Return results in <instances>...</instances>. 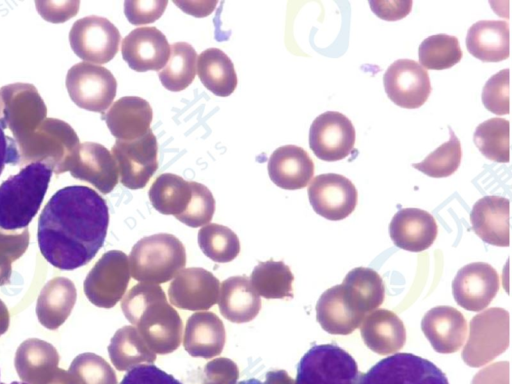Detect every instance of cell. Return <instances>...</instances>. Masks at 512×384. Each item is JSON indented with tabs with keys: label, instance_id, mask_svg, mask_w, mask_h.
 Listing matches in <instances>:
<instances>
[{
	"label": "cell",
	"instance_id": "50",
	"mask_svg": "<svg viewBox=\"0 0 512 384\" xmlns=\"http://www.w3.org/2000/svg\"><path fill=\"white\" fill-rule=\"evenodd\" d=\"M17 150L13 140L6 136L0 125V174L6 163L17 160Z\"/></svg>",
	"mask_w": 512,
	"mask_h": 384
},
{
	"label": "cell",
	"instance_id": "2",
	"mask_svg": "<svg viewBox=\"0 0 512 384\" xmlns=\"http://www.w3.org/2000/svg\"><path fill=\"white\" fill-rule=\"evenodd\" d=\"M121 309L155 354H169L180 346L182 319L159 285H134L124 296Z\"/></svg>",
	"mask_w": 512,
	"mask_h": 384
},
{
	"label": "cell",
	"instance_id": "32",
	"mask_svg": "<svg viewBox=\"0 0 512 384\" xmlns=\"http://www.w3.org/2000/svg\"><path fill=\"white\" fill-rule=\"evenodd\" d=\"M197 74L202 84L217 96H229L236 89L234 65L218 48H208L201 52L197 61Z\"/></svg>",
	"mask_w": 512,
	"mask_h": 384
},
{
	"label": "cell",
	"instance_id": "3",
	"mask_svg": "<svg viewBox=\"0 0 512 384\" xmlns=\"http://www.w3.org/2000/svg\"><path fill=\"white\" fill-rule=\"evenodd\" d=\"M51 175V166L36 161L0 185V228L18 230L28 226L42 204Z\"/></svg>",
	"mask_w": 512,
	"mask_h": 384
},
{
	"label": "cell",
	"instance_id": "54",
	"mask_svg": "<svg viewBox=\"0 0 512 384\" xmlns=\"http://www.w3.org/2000/svg\"><path fill=\"white\" fill-rule=\"evenodd\" d=\"M237 384H270V383H264L258 379H255V378H251V379H247V380H243V381H240L239 383Z\"/></svg>",
	"mask_w": 512,
	"mask_h": 384
},
{
	"label": "cell",
	"instance_id": "30",
	"mask_svg": "<svg viewBox=\"0 0 512 384\" xmlns=\"http://www.w3.org/2000/svg\"><path fill=\"white\" fill-rule=\"evenodd\" d=\"M76 298V288L70 279L53 278L43 287L37 299L39 322L49 330L59 328L69 317Z\"/></svg>",
	"mask_w": 512,
	"mask_h": 384
},
{
	"label": "cell",
	"instance_id": "47",
	"mask_svg": "<svg viewBox=\"0 0 512 384\" xmlns=\"http://www.w3.org/2000/svg\"><path fill=\"white\" fill-rule=\"evenodd\" d=\"M238 377L237 365L231 359L220 357L206 364L202 384H236Z\"/></svg>",
	"mask_w": 512,
	"mask_h": 384
},
{
	"label": "cell",
	"instance_id": "43",
	"mask_svg": "<svg viewBox=\"0 0 512 384\" xmlns=\"http://www.w3.org/2000/svg\"><path fill=\"white\" fill-rule=\"evenodd\" d=\"M29 233H6L0 230V286L10 283L12 263L27 250Z\"/></svg>",
	"mask_w": 512,
	"mask_h": 384
},
{
	"label": "cell",
	"instance_id": "24",
	"mask_svg": "<svg viewBox=\"0 0 512 384\" xmlns=\"http://www.w3.org/2000/svg\"><path fill=\"white\" fill-rule=\"evenodd\" d=\"M226 340L225 327L213 312H195L186 322L183 345L192 357L211 359L219 355Z\"/></svg>",
	"mask_w": 512,
	"mask_h": 384
},
{
	"label": "cell",
	"instance_id": "36",
	"mask_svg": "<svg viewBox=\"0 0 512 384\" xmlns=\"http://www.w3.org/2000/svg\"><path fill=\"white\" fill-rule=\"evenodd\" d=\"M197 56L195 49L186 42L172 44L167 64L159 72L164 88L173 92L187 88L196 75Z\"/></svg>",
	"mask_w": 512,
	"mask_h": 384
},
{
	"label": "cell",
	"instance_id": "27",
	"mask_svg": "<svg viewBox=\"0 0 512 384\" xmlns=\"http://www.w3.org/2000/svg\"><path fill=\"white\" fill-rule=\"evenodd\" d=\"M468 52L483 62H499L510 54L509 24L502 20H480L466 36Z\"/></svg>",
	"mask_w": 512,
	"mask_h": 384
},
{
	"label": "cell",
	"instance_id": "41",
	"mask_svg": "<svg viewBox=\"0 0 512 384\" xmlns=\"http://www.w3.org/2000/svg\"><path fill=\"white\" fill-rule=\"evenodd\" d=\"M68 372L77 384H117V377L108 362L94 353H82L74 358Z\"/></svg>",
	"mask_w": 512,
	"mask_h": 384
},
{
	"label": "cell",
	"instance_id": "52",
	"mask_svg": "<svg viewBox=\"0 0 512 384\" xmlns=\"http://www.w3.org/2000/svg\"><path fill=\"white\" fill-rule=\"evenodd\" d=\"M47 384H77V382L69 372L58 368L54 377Z\"/></svg>",
	"mask_w": 512,
	"mask_h": 384
},
{
	"label": "cell",
	"instance_id": "44",
	"mask_svg": "<svg viewBox=\"0 0 512 384\" xmlns=\"http://www.w3.org/2000/svg\"><path fill=\"white\" fill-rule=\"evenodd\" d=\"M482 102L487 110L496 115L509 114V69H503L489 78L482 90Z\"/></svg>",
	"mask_w": 512,
	"mask_h": 384
},
{
	"label": "cell",
	"instance_id": "38",
	"mask_svg": "<svg viewBox=\"0 0 512 384\" xmlns=\"http://www.w3.org/2000/svg\"><path fill=\"white\" fill-rule=\"evenodd\" d=\"M418 57L422 67L430 70H444L459 63L463 52L456 36L436 34L421 42Z\"/></svg>",
	"mask_w": 512,
	"mask_h": 384
},
{
	"label": "cell",
	"instance_id": "18",
	"mask_svg": "<svg viewBox=\"0 0 512 384\" xmlns=\"http://www.w3.org/2000/svg\"><path fill=\"white\" fill-rule=\"evenodd\" d=\"M121 52L132 70L160 71L169 59L170 45L165 35L156 27H139L122 40Z\"/></svg>",
	"mask_w": 512,
	"mask_h": 384
},
{
	"label": "cell",
	"instance_id": "39",
	"mask_svg": "<svg viewBox=\"0 0 512 384\" xmlns=\"http://www.w3.org/2000/svg\"><path fill=\"white\" fill-rule=\"evenodd\" d=\"M198 245L201 251L217 263L234 260L240 252L238 236L228 227L211 223L198 232Z\"/></svg>",
	"mask_w": 512,
	"mask_h": 384
},
{
	"label": "cell",
	"instance_id": "45",
	"mask_svg": "<svg viewBox=\"0 0 512 384\" xmlns=\"http://www.w3.org/2000/svg\"><path fill=\"white\" fill-rule=\"evenodd\" d=\"M167 0H128L124 2V13L133 25L149 24L161 17Z\"/></svg>",
	"mask_w": 512,
	"mask_h": 384
},
{
	"label": "cell",
	"instance_id": "10",
	"mask_svg": "<svg viewBox=\"0 0 512 384\" xmlns=\"http://www.w3.org/2000/svg\"><path fill=\"white\" fill-rule=\"evenodd\" d=\"M111 152L120 182L128 189L144 188L158 168V145L151 129L135 140H116Z\"/></svg>",
	"mask_w": 512,
	"mask_h": 384
},
{
	"label": "cell",
	"instance_id": "33",
	"mask_svg": "<svg viewBox=\"0 0 512 384\" xmlns=\"http://www.w3.org/2000/svg\"><path fill=\"white\" fill-rule=\"evenodd\" d=\"M148 196L155 210L178 218L191 202V181L172 173L161 174L153 181Z\"/></svg>",
	"mask_w": 512,
	"mask_h": 384
},
{
	"label": "cell",
	"instance_id": "35",
	"mask_svg": "<svg viewBox=\"0 0 512 384\" xmlns=\"http://www.w3.org/2000/svg\"><path fill=\"white\" fill-rule=\"evenodd\" d=\"M294 276L283 261L272 259L260 262L250 275V284L254 291L266 299L293 297Z\"/></svg>",
	"mask_w": 512,
	"mask_h": 384
},
{
	"label": "cell",
	"instance_id": "13",
	"mask_svg": "<svg viewBox=\"0 0 512 384\" xmlns=\"http://www.w3.org/2000/svg\"><path fill=\"white\" fill-rule=\"evenodd\" d=\"M383 84L388 98L406 109L421 107L432 91L426 69L411 59H398L386 70Z\"/></svg>",
	"mask_w": 512,
	"mask_h": 384
},
{
	"label": "cell",
	"instance_id": "1",
	"mask_svg": "<svg viewBox=\"0 0 512 384\" xmlns=\"http://www.w3.org/2000/svg\"><path fill=\"white\" fill-rule=\"evenodd\" d=\"M108 224V206L95 190L87 186L64 187L50 198L40 214V252L61 270L84 266L103 246Z\"/></svg>",
	"mask_w": 512,
	"mask_h": 384
},
{
	"label": "cell",
	"instance_id": "15",
	"mask_svg": "<svg viewBox=\"0 0 512 384\" xmlns=\"http://www.w3.org/2000/svg\"><path fill=\"white\" fill-rule=\"evenodd\" d=\"M220 283L208 270L200 267L183 269L170 283V303L180 309L205 311L218 301Z\"/></svg>",
	"mask_w": 512,
	"mask_h": 384
},
{
	"label": "cell",
	"instance_id": "9",
	"mask_svg": "<svg viewBox=\"0 0 512 384\" xmlns=\"http://www.w3.org/2000/svg\"><path fill=\"white\" fill-rule=\"evenodd\" d=\"M66 88L77 106L102 113L112 104L116 96L117 81L107 68L81 62L69 69Z\"/></svg>",
	"mask_w": 512,
	"mask_h": 384
},
{
	"label": "cell",
	"instance_id": "23",
	"mask_svg": "<svg viewBox=\"0 0 512 384\" xmlns=\"http://www.w3.org/2000/svg\"><path fill=\"white\" fill-rule=\"evenodd\" d=\"M152 118L148 101L137 96H124L112 104L105 120L117 140L131 141L150 130Z\"/></svg>",
	"mask_w": 512,
	"mask_h": 384
},
{
	"label": "cell",
	"instance_id": "53",
	"mask_svg": "<svg viewBox=\"0 0 512 384\" xmlns=\"http://www.w3.org/2000/svg\"><path fill=\"white\" fill-rule=\"evenodd\" d=\"M9 311L5 304L0 300V336L9 328Z\"/></svg>",
	"mask_w": 512,
	"mask_h": 384
},
{
	"label": "cell",
	"instance_id": "8",
	"mask_svg": "<svg viewBox=\"0 0 512 384\" xmlns=\"http://www.w3.org/2000/svg\"><path fill=\"white\" fill-rule=\"evenodd\" d=\"M130 280L127 255L120 250L104 253L84 281V293L97 307L112 308L124 296Z\"/></svg>",
	"mask_w": 512,
	"mask_h": 384
},
{
	"label": "cell",
	"instance_id": "22",
	"mask_svg": "<svg viewBox=\"0 0 512 384\" xmlns=\"http://www.w3.org/2000/svg\"><path fill=\"white\" fill-rule=\"evenodd\" d=\"M267 169L276 186L297 190L309 184L314 175V162L302 147L285 145L271 154Z\"/></svg>",
	"mask_w": 512,
	"mask_h": 384
},
{
	"label": "cell",
	"instance_id": "11",
	"mask_svg": "<svg viewBox=\"0 0 512 384\" xmlns=\"http://www.w3.org/2000/svg\"><path fill=\"white\" fill-rule=\"evenodd\" d=\"M121 40L119 30L108 19L87 16L77 20L69 33L73 52L88 63L104 64L114 58Z\"/></svg>",
	"mask_w": 512,
	"mask_h": 384
},
{
	"label": "cell",
	"instance_id": "4",
	"mask_svg": "<svg viewBox=\"0 0 512 384\" xmlns=\"http://www.w3.org/2000/svg\"><path fill=\"white\" fill-rule=\"evenodd\" d=\"M186 265L183 243L174 235L159 233L143 237L129 255L132 277L142 283H166Z\"/></svg>",
	"mask_w": 512,
	"mask_h": 384
},
{
	"label": "cell",
	"instance_id": "48",
	"mask_svg": "<svg viewBox=\"0 0 512 384\" xmlns=\"http://www.w3.org/2000/svg\"><path fill=\"white\" fill-rule=\"evenodd\" d=\"M412 3L411 0L369 1L372 12L386 21H397L406 17L411 12Z\"/></svg>",
	"mask_w": 512,
	"mask_h": 384
},
{
	"label": "cell",
	"instance_id": "40",
	"mask_svg": "<svg viewBox=\"0 0 512 384\" xmlns=\"http://www.w3.org/2000/svg\"><path fill=\"white\" fill-rule=\"evenodd\" d=\"M450 139L431 152L420 163L412 167L433 178L448 177L455 173L461 163V144L455 133L449 127Z\"/></svg>",
	"mask_w": 512,
	"mask_h": 384
},
{
	"label": "cell",
	"instance_id": "12",
	"mask_svg": "<svg viewBox=\"0 0 512 384\" xmlns=\"http://www.w3.org/2000/svg\"><path fill=\"white\" fill-rule=\"evenodd\" d=\"M356 140L352 122L342 113L327 111L315 118L309 131V147L323 161H339L349 156Z\"/></svg>",
	"mask_w": 512,
	"mask_h": 384
},
{
	"label": "cell",
	"instance_id": "7",
	"mask_svg": "<svg viewBox=\"0 0 512 384\" xmlns=\"http://www.w3.org/2000/svg\"><path fill=\"white\" fill-rule=\"evenodd\" d=\"M357 384L449 383L445 374L429 360L411 353H396L359 374Z\"/></svg>",
	"mask_w": 512,
	"mask_h": 384
},
{
	"label": "cell",
	"instance_id": "42",
	"mask_svg": "<svg viewBox=\"0 0 512 384\" xmlns=\"http://www.w3.org/2000/svg\"><path fill=\"white\" fill-rule=\"evenodd\" d=\"M191 186V202L186 211L176 219L189 227L197 228L212 220L215 212V200L205 185L191 181Z\"/></svg>",
	"mask_w": 512,
	"mask_h": 384
},
{
	"label": "cell",
	"instance_id": "19",
	"mask_svg": "<svg viewBox=\"0 0 512 384\" xmlns=\"http://www.w3.org/2000/svg\"><path fill=\"white\" fill-rule=\"evenodd\" d=\"M437 232L434 217L418 208L400 209L389 225L390 237L395 246L411 252L428 249L435 241Z\"/></svg>",
	"mask_w": 512,
	"mask_h": 384
},
{
	"label": "cell",
	"instance_id": "55",
	"mask_svg": "<svg viewBox=\"0 0 512 384\" xmlns=\"http://www.w3.org/2000/svg\"><path fill=\"white\" fill-rule=\"evenodd\" d=\"M0 384H5V383H0ZM10 384H26V383H24V382H22V383H21V382H16V381H14V382H12V383H10Z\"/></svg>",
	"mask_w": 512,
	"mask_h": 384
},
{
	"label": "cell",
	"instance_id": "6",
	"mask_svg": "<svg viewBox=\"0 0 512 384\" xmlns=\"http://www.w3.org/2000/svg\"><path fill=\"white\" fill-rule=\"evenodd\" d=\"M354 358L335 344L312 346L297 366L295 384H357Z\"/></svg>",
	"mask_w": 512,
	"mask_h": 384
},
{
	"label": "cell",
	"instance_id": "49",
	"mask_svg": "<svg viewBox=\"0 0 512 384\" xmlns=\"http://www.w3.org/2000/svg\"><path fill=\"white\" fill-rule=\"evenodd\" d=\"M509 362H497L477 373L472 384H508Z\"/></svg>",
	"mask_w": 512,
	"mask_h": 384
},
{
	"label": "cell",
	"instance_id": "51",
	"mask_svg": "<svg viewBox=\"0 0 512 384\" xmlns=\"http://www.w3.org/2000/svg\"><path fill=\"white\" fill-rule=\"evenodd\" d=\"M176 5H178L184 12L194 15L195 17H205L208 15L217 4V1H206V3L199 7V2L194 1H181V2H174Z\"/></svg>",
	"mask_w": 512,
	"mask_h": 384
},
{
	"label": "cell",
	"instance_id": "16",
	"mask_svg": "<svg viewBox=\"0 0 512 384\" xmlns=\"http://www.w3.org/2000/svg\"><path fill=\"white\" fill-rule=\"evenodd\" d=\"M499 285V276L491 265L475 262L459 269L452 282V293L459 306L479 312L494 299Z\"/></svg>",
	"mask_w": 512,
	"mask_h": 384
},
{
	"label": "cell",
	"instance_id": "34",
	"mask_svg": "<svg viewBox=\"0 0 512 384\" xmlns=\"http://www.w3.org/2000/svg\"><path fill=\"white\" fill-rule=\"evenodd\" d=\"M108 352L112 364L119 371L131 370L143 362L153 363L156 359V354L133 326H124L116 331Z\"/></svg>",
	"mask_w": 512,
	"mask_h": 384
},
{
	"label": "cell",
	"instance_id": "25",
	"mask_svg": "<svg viewBox=\"0 0 512 384\" xmlns=\"http://www.w3.org/2000/svg\"><path fill=\"white\" fill-rule=\"evenodd\" d=\"M14 364L22 382L47 384L58 370L59 355L50 343L32 338L20 344Z\"/></svg>",
	"mask_w": 512,
	"mask_h": 384
},
{
	"label": "cell",
	"instance_id": "28",
	"mask_svg": "<svg viewBox=\"0 0 512 384\" xmlns=\"http://www.w3.org/2000/svg\"><path fill=\"white\" fill-rule=\"evenodd\" d=\"M316 319L323 330L334 335H348L362 323L366 314L347 302L341 284L324 291L316 304Z\"/></svg>",
	"mask_w": 512,
	"mask_h": 384
},
{
	"label": "cell",
	"instance_id": "5",
	"mask_svg": "<svg viewBox=\"0 0 512 384\" xmlns=\"http://www.w3.org/2000/svg\"><path fill=\"white\" fill-rule=\"evenodd\" d=\"M468 340L462 352L464 362L482 366L502 354L510 342V316L499 307L488 308L470 321Z\"/></svg>",
	"mask_w": 512,
	"mask_h": 384
},
{
	"label": "cell",
	"instance_id": "14",
	"mask_svg": "<svg viewBox=\"0 0 512 384\" xmlns=\"http://www.w3.org/2000/svg\"><path fill=\"white\" fill-rule=\"evenodd\" d=\"M307 192L313 210L332 221L348 217L358 201L355 185L345 176L335 173L316 176Z\"/></svg>",
	"mask_w": 512,
	"mask_h": 384
},
{
	"label": "cell",
	"instance_id": "31",
	"mask_svg": "<svg viewBox=\"0 0 512 384\" xmlns=\"http://www.w3.org/2000/svg\"><path fill=\"white\" fill-rule=\"evenodd\" d=\"M341 285L347 302L360 313L371 312L384 301L383 280L371 268L356 267L352 269L345 276Z\"/></svg>",
	"mask_w": 512,
	"mask_h": 384
},
{
	"label": "cell",
	"instance_id": "20",
	"mask_svg": "<svg viewBox=\"0 0 512 384\" xmlns=\"http://www.w3.org/2000/svg\"><path fill=\"white\" fill-rule=\"evenodd\" d=\"M421 329L438 353L458 351L467 336V322L460 311L451 306H436L422 318Z\"/></svg>",
	"mask_w": 512,
	"mask_h": 384
},
{
	"label": "cell",
	"instance_id": "26",
	"mask_svg": "<svg viewBox=\"0 0 512 384\" xmlns=\"http://www.w3.org/2000/svg\"><path fill=\"white\" fill-rule=\"evenodd\" d=\"M361 336L365 345L380 355L397 352L406 341L402 320L392 311L377 309L362 321Z\"/></svg>",
	"mask_w": 512,
	"mask_h": 384
},
{
	"label": "cell",
	"instance_id": "21",
	"mask_svg": "<svg viewBox=\"0 0 512 384\" xmlns=\"http://www.w3.org/2000/svg\"><path fill=\"white\" fill-rule=\"evenodd\" d=\"M510 202L501 196H484L472 208L470 221L477 236L491 245L510 244Z\"/></svg>",
	"mask_w": 512,
	"mask_h": 384
},
{
	"label": "cell",
	"instance_id": "29",
	"mask_svg": "<svg viewBox=\"0 0 512 384\" xmlns=\"http://www.w3.org/2000/svg\"><path fill=\"white\" fill-rule=\"evenodd\" d=\"M218 298L222 316L233 323L250 322L261 309L260 297L246 276H232L224 280Z\"/></svg>",
	"mask_w": 512,
	"mask_h": 384
},
{
	"label": "cell",
	"instance_id": "17",
	"mask_svg": "<svg viewBox=\"0 0 512 384\" xmlns=\"http://www.w3.org/2000/svg\"><path fill=\"white\" fill-rule=\"evenodd\" d=\"M67 161L65 170H70L75 178L91 183L103 194L111 192L118 183L116 162L101 144L83 143Z\"/></svg>",
	"mask_w": 512,
	"mask_h": 384
},
{
	"label": "cell",
	"instance_id": "37",
	"mask_svg": "<svg viewBox=\"0 0 512 384\" xmlns=\"http://www.w3.org/2000/svg\"><path fill=\"white\" fill-rule=\"evenodd\" d=\"M510 122L503 118H491L476 127L473 140L480 152L489 160L508 163Z\"/></svg>",
	"mask_w": 512,
	"mask_h": 384
},
{
	"label": "cell",
	"instance_id": "46",
	"mask_svg": "<svg viewBox=\"0 0 512 384\" xmlns=\"http://www.w3.org/2000/svg\"><path fill=\"white\" fill-rule=\"evenodd\" d=\"M120 384H182L153 364H140L129 370Z\"/></svg>",
	"mask_w": 512,
	"mask_h": 384
}]
</instances>
